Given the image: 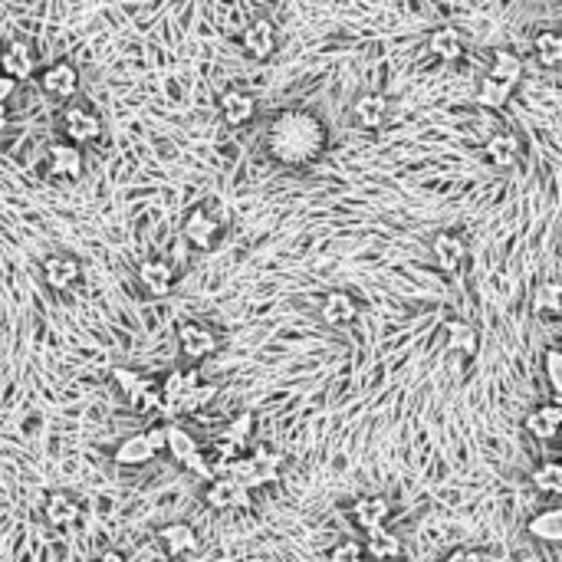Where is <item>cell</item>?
<instances>
[{
    "instance_id": "cell-23",
    "label": "cell",
    "mask_w": 562,
    "mask_h": 562,
    "mask_svg": "<svg viewBox=\"0 0 562 562\" xmlns=\"http://www.w3.org/2000/svg\"><path fill=\"white\" fill-rule=\"evenodd\" d=\"M526 533L536 536V540H543V543H559L562 540V510L546 506V510H540L536 516H530Z\"/></svg>"
},
{
    "instance_id": "cell-1",
    "label": "cell",
    "mask_w": 562,
    "mask_h": 562,
    "mask_svg": "<svg viewBox=\"0 0 562 562\" xmlns=\"http://www.w3.org/2000/svg\"><path fill=\"white\" fill-rule=\"evenodd\" d=\"M326 145H329L326 125L313 112H303V109H286L267 129L270 155L280 165H290V168H303V165L319 162Z\"/></svg>"
},
{
    "instance_id": "cell-7",
    "label": "cell",
    "mask_w": 562,
    "mask_h": 562,
    "mask_svg": "<svg viewBox=\"0 0 562 562\" xmlns=\"http://www.w3.org/2000/svg\"><path fill=\"white\" fill-rule=\"evenodd\" d=\"M40 89L53 99H73L79 93V69L67 59H57L40 73Z\"/></svg>"
},
{
    "instance_id": "cell-13",
    "label": "cell",
    "mask_w": 562,
    "mask_h": 562,
    "mask_svg": "<svg viewBox=\"0 0 562 562\" xmlns=\"http://www.w3.org/2000/svg\"><path fill=\"white\" fill-rule=\"evenodd\" d=\"M388 516H391V504L379 494H365L352 504V520L359 530H365V533L381 530V526L388 523Z\"/></svg>"
},
{
    "instance_id": "cell-33",
    "label": "cell",
    "mask_w": 562,
    "mask_h": 562,
    "mask_svg": "<svg viewBox=\"0 0 562 562\" xmlns=\"http://www.w3.org/2000/svg\"><path fill=\"white\" fill-rule=\"evenodd\" d=\"M510 93H513L510 86H504V83L484 76L480 79V86H477V103L486 105V109H504L506 99H510Z\"/></svg>"
},
{
    "instance_id": "cell-45",
    "label": "cell",
    "mask_w": 562,
    "mask_h": 562,
    "mask_svg": "<svg viewBox=\"0 0 562 562\" xmlns=\"http://www.w3.org/2000/svg\"><path fill=\"white\" fill-rule=\"evenodd\" d=\"M7 129V105H0V132Z\"/></svg>"
},
{
    "instance_id": "cell-36",
    "label": "cell",
    "mask_w": 562,
    "mask_h": 562,
    "mask_svg": "<svg viewBox=\"0 0 562 562\" xmlns=\"http://www.w3.org/2000/svg\"><path fill=\"white\" fill-rule=\"evenodd\" d=\"M326 562H369L362 553V543L359 540H339V543L329 549Z\"/></svg>"
},
{
    "instance_id": "cell-11",
    "label": "cell",
    "mask_w": 562,
    "mask_h": 562,
    "mask_svg": "<svg viewBox=\"0 0 562 562\" xmlns=\"http://www.w3.org/2000/svg\"><path fill=\"white\" fill-rule=\"evenodd\" d=\"M47 168L49 174H57L63 182H76L83 174V152L73 142H53L47 148Z\"/></svg>"
},
{
    "instance_id": "cell-26",
    "label": "cell",
    "mask_w": 562,
    "mask_h": 562,
    "mask_svg": "<svg viewBox=\"0 0 562 562\" xmlns=\"http://www.w3.org/2000/svg\"><path fill=\"white\" fill-rule=\"evenodd\" d=\"M520 76H523V59L516 57L513 49H496L494 67H490V79L513 89L516 83H520Z\"/></svg>"
},
{
    "instance_id": "cell-2",
    "label": "cell",
    "mask_w": 562,
    "mask_h": 562,
    "mask_svg": "<svg viewBox=\"0 0 562 562\" xmlns=\"http://www.w3.org/2000/svg\"><path fill=\"white\" fill-rule=\"evenodd\" d=\"M224 230H227V208L218 198H210L184 218L182 234L194 250H214L224 237Z\"/></svg>"
},
{
    "instance_id": "cell-22",
    "label": "cell",
    "mask_w": 562,
    "mask_h": 562,
    "mask_svg": "<svg viewBox=\"0 0 562 562\" xmlns=\"http://www.w3.org/2000/svg\"><path fill=\"white\" fill-rule=\"evenodd\" d=\"M352 115L362 129H379V125L385 122V115H388V99H385L381 93L359 95L352 105Z\"/></svg>"
},
{
    "instance_id": "cell-35",
    "label": "cell",
    "mask_w": 562,
    "mask_h": 562,
    "mask_svg": "<svg viewBox=\"0 0 562 562\" xmlns=\"http://www.w3.org/2000/svg\"><path fill=\"white\" fill-rule=\"evenodd\" d=\"M214 395H218V388H214V385H208V381H198V385H191V388L184 391V415L208 408L210 401H214Z\"/></svg>"
},
{
    "instance_id": "cell-27",
    "label": "cell",
    "mask_w": 562,
    "mask_h": 562,
    "mask_svg": "<svg viewBox=\"0 0 562 562\" xmlns=\"http://www.w3.org/2000/svg\"><path fill=\"white\" fill-rule=\"evenodd\" d=\"M431 53L444 63H458L464 57V40L454 27H441L431 33Z\"/></svg>"
},
{
    "instance_id": "cell-3",
    "label": "cell",
    "mask_w": 562,
    "mask_h": 562,
    "mask_svg": "<svg viewBox=\"0 0 562 562\" xmlns=\"http://www.w3.org/2000/svg\"><path fill=\"white\" fill-rule=\"evenodd\" d=\"M280 470H283V458H280L277 450L270 448H257L254 454H240L237 460H234V468H230V477L237 480V484H244L247 490H254V486H267L273 484L280 477Z\"/></svg>"
},
{
    "instance_id": "cell-29",
    "label": "cell",
    "mask_w": 562,
    "mask_h": 562,
    "mask_svg": "<svg viewBox=\"0 0 562 562\" xmlns=\"http://www.w3.org/2000/svg\"><path fill=\"white\" fill-rule=\"evenodd\" d=\"M533 306L540 316H549V319H556V316L562 313V286L556 283V280H546V283L536 286V296H533Z\"/></svg>"
},
{
    "instance_id": "cell-8",
    "label": "cell",
    "mask_w": 562,
    "mask_h": 562,
    "mask_svg": "<svg viewBox=\"0 0 562 562\" xmlns=\"http://www.w3.org/2000/svg\"><path fill=\"white\" fill-rule=\"evenodd\" d=\"M0 69L13 83H23V79H30L37 73V49L30 47L27 40H10L7 49L0 53Z\"/></svg>"
},
{
    "instance_id": "cell-15",
    "label": "cell",
    "mask_w": 562,
    "mask_h": 562,
    "mask_svg": "<svg viewBox=\"0 0 562 562\" xmlns=\"http://www.w3.org/2000/svg\"><path fill=\"white\" fill-rule=\"evenodd\" d=\"M431 254H434V263L444 273H454L464 263V257H468V244L454 230H441L438 237H434V244H431Z\"/></svg>"
},
{
    "instance_id": "cell-20",
    "label": "cell",
    "mask_w": 562,
    "mask_h": 562,
    "mask_svg": "<svg viewBox=\"0 0 562 562\" xmlns=\"http://www.w3.org/2000/svg\"><path fill=\"white\" fill-rule=\"evenodd\" d=\"M484 155L486 162L494 165V168H513L516 155H520V138L510 132H496L486 138L484 145Z\"/></svg>"
},
{
    "instance_id": "cell-34",
    "label": "cell",
    "mask_w": 562,
    "mask_h": 562,
    "mask_svg": "<svg viewBox=\"0 0 562 562\" xmlns=\"http://www.w3.org/2000/svg\"><path fill=\"white\" fill-rule=\"evenodd\" d=\"M240 454H244V450H240L237 444L218 438V444H214V450H210V468H214V477L230 474V468H234V460H237Z\"/></svg>"
},
{
    "instance_id": "cell-30",
    "label": "cell",
    "mask_w": 562,
    "mask_h": 562,
    "mask_svg": "<svg viewBox=\"0 0 562 562\" xmlns=\"http://www.w3.org/2000/svg\"><path fill=\"white\" fill-rule=\"evenodd\" d=\"M533 484L540 494L546 496H559L562 494V464L559 460H546L533 470Z\"/></svg>"
},
{
    "instance_id": "cell-32",
    "label": "cell",
    "mask_w": 562,
    "mask_h": 562,
    "mask_svg": "<svg viewBox=\"0 0 562 562\" xmlns=\"http://www.w3.org/2000/svg\"><path fill=\"white\" fill-rule=\"evenodd\" d=\"M165 450H168V454H172L178 464H182L188 454H194V450H198V441L191 438L182 424H168V441H165Z\"/></svg>"
},
{
    "instance_id": "cell-42",
    "label": "cell",
    "mask_w": 562,
    "mask_h": 562,
    "mask_svg": "<svg viewBox=\"0 0 562 562\" xmlns=\"http://www.w3.org/2000/svg\"><path fill=\"white\" fill-rule=\"evenodd\" d=\"M444 562H484V556L477 553V549H450Z\"/></svg>"
},
{
    "instance_id": "cell-19",
    "label": "cell",
    "mask_w": 562,
    "mask_h": 562,
    "mask_svg": "<svg viewBox=\"0 0 562 562\" xmlns=\"http://www.w3.org/2000/svg\"><path fill=\"white\" fill-rule=\"evenodd\" d=\"M319 313H323V319L329 326H345L359 316V303H355L352 293H345V290H333V293H326Z\"/></svg>"
},
{
    "instance_id": "cell-5",
    "label": "cell",
    "mask_w": 562,
    "mask_h": 562,
    "mask_svg": "<svg viewBox=\"0 0 562 562\" xmlns=\"http://www.w3.org/2000/svg\"><path fill=\"white\" fill-rule=\"evenodd\" d=\"M204 504L210 510H240V506H250V490L244 484H237L230 474L214 477L204 486Z\"/></svg>"
},
{
    "instance_id": "cell-28",
    "label": "cell",
    "mask_w": 562,
    "mask_h": 562,
    "mask_svg": "<svg viewBox=\"0 0 562 562\" xmlns=\"http://www.w3.org/2000/svg\"><path fill=\"white\" fill-rule=\"evenodd\" d=\"M533 49H536V59H540L546 69H556L562 63V37L556 30H540Z\"/></svg>"
},
{
    "instance_id": "cell-25",
    "label": "cell",
    "mask_w": 562,
    "mask_h": 562,
    "mask_svg": "<svg viewBox=\"0 0 562 562\" xmlns=\"http://www.w3.org/2000/svg\"><path fill=\"white\" fill-rule=\"evenodd\" d=\"M444 343H448L450 352H464V355H474L480 349V335H477L474 326L460 323V319H450L444 326Z\"/></svg>"
},
{
    "instance_id": "cell-18",
    "label": "cell",
    "mask_w": 562,
    "mask_h": 562,
    "mask_svg": "<svg viewBox=\"0 0 562 562\" xmlns=\"http://www.w3.org/2000/svg\"><path fill=\"white\" fill-rule=\"evenodd\" d=\"M138 280H142V286L152 296H165L168 290H172L174 270H172V263H168V260L148 257V260H142V263H138Z\"/></svg>"
},
{
    "instance_id": "cell-9",
    "label": "cell",
    "mask_w": 562,
    "mask_h": 562,
    "mask_svg": "<svg viewBox=\"0 0 562 562\" xmlns=\"http://www.w3.org/2000/svg\"><path fill=\"white\" fill-rule=\"evenodd\" d=\"M43 280H47L49 290H69V286H76L79 277H83V263H79L73 254H49L43 260V267H40Z\"/></svg>"
},
{
    "instance_id": "cell-14",
    "label": "cell",
    "mask_w": 562,
    "mask_h": 562,
    "mask_svg": "<svg viewBox=\"0 0 562 562\" xmlns=\"http://www.w3.org/2000/svg\"><path fill=\"white\" fill-rule=\"evenodd\" d=\"M240 47L247 53L250 59H267L273 49H277V27L270 23V20H254L247 30H244V37H240Z\"/></svg>"
},
{
    "instance_id": "cell-12",
    "label": "cell",
    "mask_w": 562,
    "mask_h": 562,
    "mask_svg": "<svg viewBox=\"0 0 562 562\" xmlns=\"http://www.w3.org/2000/svg\"><path fill=\"white\" fill-rule=\"evenodd\" d=\"M178 349H182V355H188L191 362H201V359H208L218 349V335L210 333L208 326L184 323L178 329Z\"/></svg>"
},
{
    "instance_id": "cell-16",
    "label": "cell",
    "mask_w": 562,
    "mask_h": 562,
    "mask_svg": "<svg viewBox=\"0 0 562 562\" xmlns=\"http://www.w3.org/2000/svg\"><path fill=\"white\" fill-rule=\"evenodd\" d=\"M158 543H162V549L172 559H182V556L194 553V546H198V536H194V526L191 523H168L158 530Z\"/></svg>"
},
{
    "instance_id": "cell-10",
    "label": "cell",
    "mask_w": 562,
    "mask_h": 562,
    "mask_svg": "<svg viewBox=\"0 0 562 562\" xmlns=\"http://www.w3.org/2000/svg\"><path fill=\"white\" fill-rule=\"evenodd\" d=\"M43 520L49 526H57V530H69V526H76L83 520V506L73 494L67 490H53V494L43 500Z\"/></svg>"
},
{
    "instance_id": "cell-43",
    "label": "cell",
    "mask_w": 562,
    "mask_h": 562,
    "mask_svg": "<svg viewBox=\"0 0 562 562\" xmlns=\"http://www.w3.org/2000/svg\"><path fill=\"white\" fill-rule=\"evenodd\" d=\"M93 562H129V559H125V556L119 553V549H105V553H99Z\"/></svg>"
},
{
    "instance_id": "cell-39",
    "label": "cell",
    "mask_w": 562,
    "mask_h": 562,
    "mask_svg": "<svg viewBox=\"0 0 562 562\" xmlns=\"http://www.w3.org/2000/svg\"><path fill=\"white\" fill-rule=\"evenodd\" d=\"M112 379H115V388L122 391L125 398H132L135 391H138L145 385V381H148V379H142L138 372H132V369H125V365H115Z\"/></svg>"
},
{
    "instance_id": "cell-41",
    "label": "cell",
    "mask_w": 562,
    "mask_h": 562,
    "mask_svg": "<svg viewBox=\"0 0 562 562\" xmlns=\"http://www.w3.org/2000/svg\"><path fill=\"white\" fill-rule=\"evenodd\" d=\"M145 441H148V448L155 450V454H162L165 450V441H168V424H155V428L142 431Z\"/></svg>"
},
{
    "instance_id": "cell-21",
    "label": "cell",
    "mask_w": 562,
    "mask_h": 562,
    "mask_svg": "<svg viewBox=\"0 0 562 562\" xmlns=\"http://www.w3.org/2000/svg\"><path fill=\"white\" fill-rule=\"evenodd\" d=\"M362 553H365V559H372V562H398L401 543H398V536H391L388 530L381 526V530H372V533H369V540L362 543Z\"/></svg>"
},
{
    "instance_id": "cell-38",
    "label": "cell",
    "mask_w": 562,
    "mask_h": 562,
    "mask_svg": "<svg viewBox=\"0 0 562 562\" xmlns=\"http://www.w3.org/2000/svg\"><path fill=\"white\" fill-rule=\"evenodd\" d=\"M182 468L188 470V474H194L198 480H214V468H210V454H204V450H194V454H188V458L182 460Z\"/></svg>"
},
{
    "instance_id": "cell-37",
    "label": "cell",
    "mask_w": 562,
    "mask_h": 562,
    "mask_svg": "<svg viewBox=\"0 0 562 562\" xmlns=\"http://www.w3.org/2000/svg\"><path fill=\"white\" fill-rule=\"evenodd\" d=\"M543 369H546V381H549V388H553V398H559L562 395V352L559 349H546Z\"/></svg>"
},
{
    "instance_id": "cell-24",
    "label": "cell",
    "mask_w": 562,
    "mask_h": 562,
    "mask_svg": "<svg viewBox=\"0 0 562 562\" xmlns=\"http://www.w3.org/2000/svg\"><path fill=\"white\" fill-rule=\"evenodd\" d=\"M152 458H155V450L148 448L145 434H129V438L119 441V448H115V464H122V468H142V464H148Z\"/></svg>"
},
{
    "instance_id": "cell-6",
    "label": "cell",
    "mask_w": 562,
    "mask_h": 562,
    "mask_svg": "<svg viewBox=\"0 0 562 562\" xmlns=\"http://www.w3.org/2000/svg\"><path fill=\"white\" fill-rule=\"evenodd\" d=\"M523 428H526V434H530V438L546 441V444L559 438V431H562V405H559V398L546 401V405H536V408L523 418Z\"/></svg>"
},
{
    "instance_id": "cell-17",
    "label": "cell",
    "mask_w": 562,
    "mask_h": 562,
    "mask_svg": "<svg viewBox=\"0 0 562 562\" xmlns=\"http://www.w3.org/2000/svg\"><path fill=\"white\" fill-rule=\"evenodd\" d=\"M254 112H257V99L250 93H244V89H227L224 93V99H220V115H224V122L227 125H247L250 119H254Z\"/></svg>"
},
{
    "instance_id": "cell-40",
    "label": "cell",
    "mask_w": 562,
    "mask_h": 562,
    "mask_svg": "<svg viewBox=\"0 0 562 562\" xmlns=\"http://www.w3.org/2000/svg\"><path fill=\"white\" fill-rule=\"evenodd\" d=\"M158 398H162V395H158V385H155V381H145L142 388L129 398V405H135L138 411H158Z\"/></svg>"
},
{
    "instance_id": "cell-4",
    "label": "cell",
    "mask_w": 562,
    "mask_h": 562,
    "mask_svg": "<svg viewBox=\"0 0 562 562\" xmlns=\"http://www.w3.org/2000/svg\"><path fill=\"white\" fill-rule=\"evenodd\" d=\"M63 135H67V142L73 145H86L95 142L99 135H103V119L89 109V105H67V112H63Z\"/></svg>"
},
{
    "instance_id": "cell-44",
    "label": "cell",
    "mask_w": 562,
    "mask_h": 562,
    "mask_svg": "<svg viewBox=\"0 0 562 562\" xmlns=\"http://www.w3.org/2000/svg\"><path fill=\"white\" fill-rule=\"evenodd\" d=\"M13 86H17V83H13L10 76H0V105L7 103V95L13 93Z\"/></svg>"
},
{
    "instance_id": "cell-31",
    "label": "cell",
    "mask_w": 562,
    "mask_h": 562,
    "mask_svg": "<svg viewBox=\"0 0 562 562\" xmlns=\"http://www.w3.org/2000/svg\"><path fill=\"white\" fill-rule=\"evenodd\" d=\"M250 434H254V415H250V411H237V415L227 421V428L220 431V438L230 441V444H237L240 450L247 448Z\"/></svg>"
}]
</instances>
